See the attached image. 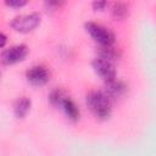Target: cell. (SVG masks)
I'll return each mask as SVG.
<instances>
[{"mask_svg":"<svg viewBox=\"0 0 156 156\" xmlns=\"http://www.w3.org/2000/svg\"><path fill=\"white\" fill-rule=\"evenodd\" d=\"M93 68L94 71L107 83L111 82L113 79H116V69H115V65L112 61L100 57L98 56L94 61H93Z\"/></svg>","mask_w":156,"mask_h":156,"instance_id":"obj_5","label":"cell"},{"mask_svg":"<svg viewBox=\"0 0 156 156\" xmlns=\"http://www.w3.org/2000/svg\"><path fill=\"white\" fill-rule=\"evenodd\" d=\"M126 89H127V87L124 85L123 82H121L118 79H113V80L106 83L105 93L110 96V99H116V98L122 96L126 93Z\"/></svg>","mask_w":156,"mask_h":156,"instance_id":"obj_8","label":"cell"},{"mask_svg":"<svg viewBox=\"0 0 156 156\" xmlns=\"http://www.w3.org/2000/svg\"><path fill=\"white\" fill-rule=\"evenodd\" d=\"M28 49L24 44H17L5 49L1 52V62L4 65H13L22 61L27 56Z\"/></svg>","mask_w":156,"mask_h":156,"instance_id":"obj_6","label":"cell"},{"mask_svg":"<svg viewBox=\"0 0 156 156\" xmlns=\"http://www.w3.org/2000/svg\"><path fill=\"white\" fill-rule=\"evenodd\" d=\"M112 15L116 18H123L128 15V5L124 2H115L112 5Z\"/></svg>","mask_w":156,"mask_h":156,"instance_id":"obj_10","label":"cell"},{"mask_svg":"<svg viewBox=\"0 0 156 156\" xmlns=\"http://www.w3.org/2000/svg\"><path fill=\"white\" fill-rule=\"evenodd\" d=\"M105 6H107V2L106 1H94L93 2V7L95 10H102Z\"/></svg>","mask_w":156,"mask_h":156,"instance_id":"obj_12","label":"cell"},{"mask_svg":"<svg viewBox=\"0 0 156 156\" xmlns=\"http://www.w3.org/2000/svg\"><path fill=\"white\" fill-rule=\"evenodd\" d=\"M40 22V15L37 12H32V13H26V15H20L16 16L10 26L21 33H28L30 30H33Z\"/></svg>","mask_w":156,"mask_h":156,"instance_id":"obj_4","label":"cell"},{"mask_svg":"<svg viewBox=\"0 0 156 156\" xmlns=\"http://www.w3.org/2000/svg\"><path fill=\"white\" fill-rule=\"evenodd\" d=\"M0 38H1L0 45H1V48H4V45H5V43H6V35H5L4 33H1V34H0Z\"/></svg>","mask_w":156,"mask_h":156,"instance_id":"obj_13","label":"cell"},{"mask_svg":"<svg viewBox=\"0 0 156 156\" xmlns=\"http://www.w3.org/2000/svg\"><path fill=\"white\" fill-rule=\"evenodd\" d=\"M49 99H50V102L60 107L69 119L77 121L79 118V108L77 107L74 101L71 100L68 96H66L61 90H54L50 94Z\"/></svg>","mask_w":156,"mask_h":156,"instance_id":"obj_2","label":"cell"},{"mask_svg":"<svg viewBox=\"0 0 156 156\" xmlns=\"http://www.w3.org/2000/svg\"><path fill=\"white\" fill-rule=\"evenodd\" d=\"M29 108H30V100L27 96L18 98L13 104V112L15 116L18 118H23L28 113Z\"/></svg>","mask_w":156,"mask_h":156,"instance_id":"obj_9","label":"cell"},{"mask_svg":"<svg viewBox=\"0 0 156 156\" xmlns=\"http://www.w3.org/2000/svg\"><path fill=\"white\" fill-rule=\"evenodd\" d=\"M87 105L90 111L100 119L107 118L111 113V99L105 91H90L87 95Z\"/></svg>","mask_w":156,"mask_h":156,"instance_id":"obj_1","label":"cell"},{"mask_svg":"<svg viewBox=\"0 0 156 156\" xmlns=\"http://www.w3.org/2000/svg\"><path fill=\"white\" fill-rule=\"evenodd\" d=\"M5 4L9 6H12V7H21V6L26 5L27 1L26 0H10V1H5Z\"/></svg>","mask_w":156,"mask_h":156,"instance_id":"obj_11","label":"cell"},{"mask_svg":"<svg viewBox=\"0 0 156 156\" xmlns=\"http://www.w3.org/2000/svg\"><path fill=\"white\" fill-rule=\"evenodd\" d=\"M85 29L90 34V37L100 44V46H112L115 43V35L113 33L106 28L105 26L95 22H87Z\"/></svg>","mask_w":156,"mask_h":156,"instance_id":"obj_3","label":"cell"},{"mask_svg":"<svg viewBox=\"0 0 156 156\" xmlns=\"http://www.w3.org/2000/svg\"><path fill=\"white\" fill-rule=\"evenodd\" d=\"M27 80L33 85H43L49 80V72L44 66L37 65L30 67L26 73Z\"/></svg>","mask_w":156,"mask_h":156,"instance_id":"obj_7","label":"cell"}]
</instances>
